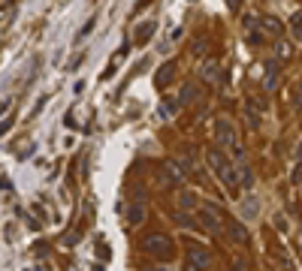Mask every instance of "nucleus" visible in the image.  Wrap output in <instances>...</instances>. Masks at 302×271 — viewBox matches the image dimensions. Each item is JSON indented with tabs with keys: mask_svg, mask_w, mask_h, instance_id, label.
<instances>
[{
	"mask_svg": "<svg viewBox=\"0 0 302 271\" xmlns=\"http://www.w3.org/2000/svg\"><path fill=\"white\" fill-rule=\"evenodd\" d=\"M9 127H12V118H3V121H0V136L9 133Z\"/></svg>",
	"mask_w": 302,
	"mask_h": 271,
	"instance_id": "obj_20",
	"label": "nucleus"
},
{
	"mask_svg": "<svg viewBox=\"0 0 302 271\" xmlns=\"http://www.w3.org/2000/svg\"><path fill=\"white\" fill-rule=\"evenodd\" d=\"M208 262H212L208 250H202V247H191V256H188V265H191V268H208Z\"/></svg>",
	"mask_w": 302,
	"mask_h": 271,
	"instance_id": "obj_5",
	"label": "nucleus"
},
{
	"mask_svg": "<svg viewBox=\"0 0 302 271\" xmlns=\"http://www.w3.org/2000/svg\"><path fill=\"white\" fill-rule=\"evenodd\" d=\"M142 247H145V253H151V256H157V259H169V256H172V238L164 235V232L145 235Z\"/></svg>",
	"mask_w": 302,
	"mask_h": 271,
	"instance_id": "obj_1",
	"label": "nucleus"
},
{
	"mask_svg": "<svg viewBox=\"0 0 302 271\" xmlns=\"http://www.w3.org/2000/svg\"><path fill=\"white\" fill-rule=\"evenodd\" d=\"M218 75H221L218 61H205V67H202V78H205L208 85H215V82H218Z\"/></svg>",
	"mask_w": 302,
	"mask_h": 271,
	"instance_id": "obj_8",
	"label": "nucleus"
},
{
	"mask_svg": "<svg viewBox=\"0 0 302 271\" xmlns=\"http://www.w3.org/2000/svg\"><path fill=\"white\" fill-rule=\"evenodd\" d=\"M278 85V61H266V88L272 91Z\"/></svg>",
	"mask_w": 302,
	"mask_h": 271,
	"instance_id": "obj_9",
	"label": "nucleus"
},
{
	"mask_svg": "<svg viewBox=\"0 0 302 271\" xmlns=\"http://www.w3.org/2000/svg\"><path fill=\"white\" fill-rule=\"evenodd\" d=\"M263 28H269V34H281V24H278V21H275V18H263Z\"/></svg>",
	"mask_w": 302,
	"mask_h": 271,
	"instance_id": "obj_17",
	"label": "nucleus"
},
{
	"mask_svg": "<svg viewBox=\"0 0 302 271\" xmlns=\"http://www.w3.org/2000/svg\"><path fill=\"white\" fill-rule=\"evenodd\" d=\"M169 78H172V64H169V67H164L160 72H157V85H167Z\"/></svg>",
	"mask_w": 302,
	"mask_h": 271,
	"instance_id": "obj_15",
	"label": "nucleus"
},
{
	"mask_svg": "<svg viewBox=\"0 0 302 271\" xmlns=\"http://www.w3.org/2000/svg\"><path fill=\"white\" fill-rule=\"evenodd\" d=\"M94 21H97V18H88V21L82 24V31H79V36H76V39H85V36L91 34V31H94Z\"/></svg>",
	"mask_w": 302,
	"mask_h": 271,
	"instance_id": "obj_16",
	"label": "nucleus"
},
{
	"mask_svg": "<svg viewBox=\"0 0 302 271\" xmlns=\"http://www.w3.org/2000/svg\"><path fill=\"white\" fill-rule=\"evenodd\" d=\"M200 223L208 232H221V223H218V211L215 205H200Z\"/></svg>",
	"mask_w": 302,
	"mask_h": 271,
	"instance_id": "obj_3",
	"label": "nucleus"
},
{
	"mask_svg": "<svg viewBox=\"0 0 302 271\" xmlns=\"http://www.w3.org/2000/svg\"><path fill=\"white\" fill-rule=\"evenodd\" d=\"M164 178H167V184H172V187H178L181 184V175H178V169L169 163V166H164Z\"/></svg>",
	"mask_w": 302,
	"mask_h": 271,
	"instance_id": "obj_10",
	"label": "nucleus"
},
{
	"mask_svg": "<svg viewBox=\"0 0 302 271\" xmlns=\"http://www.w3.org/2000/svg\"><path fill=\"white\" fill-rule=\"evenodd\" d=\"M175 109H178V105H175V100H164L160 115H164V118H172V115H175Z\"/></svg>",
	"mask_w": 302,
	"mask_h": 271,
	"instance_id": "obj_14",
	"label": "nucleus"
},
{
	"mask_svg": "<svg viewBox=\"0 0 302 271\" xmlns=\"http://www.w3.org/2000/svg\"><path fill=\"white\" fill-rule=\"evenodd\" d=\"M230 235H233V241H245V226L242 223H236V220H230Z\"/></svg>",
	"mask_w": 302,
	"mask_h": 271,
	"instance_id": "obj_11",
	"label": "nucleus"
},
{
	"mask_svg": "<svg viewBox=\"0 0 302 271\" xmlns=\"http://www.w3.org/2000/svg\"><path fill=\"white\" fill-rule=\"evenodd\" d=\"M215 136H218V145H227V148L236 142V130L230 121H218L215 124Z\"/></svg>",
	"mask_w": 302,
	"mask_h": 271,
	"instance_id": "obj_4",
	"label": "nucleus"
},
{
	"mask_svg": "<svg viewBox=\"0 0 302 271\" xmlns=\"http://www.w3.org/2000/svg\"><path fill=\"white\" fill-rule=\"evenodd\" d=\"M208 163H212V169L218 172V178H221L230 190H236V169L227 163V157H224L221 151H212V154H208Z\"/></svg>",
	"mask_w": 302,
	"mask_h": 271,
	"instance_id": "obj_2",
	"label": "nucleus"
},
{
	"mask_svg": "<svg viewBox=\"0 0 302 271\" xmlns=\"http://www.w3.org/2000/svg\"><path fill=\"white\" fill-rule=\"evenodd\" d=\"M293 34L302 39V12H296V15H293Z\"/></svg>",
	"mask_w": 302,
	"mask_h": 271,
	"instance_id": "obj_19",
	"label": "nucleus"
},
{
	"mask_svg": "<svg viewBox=\"0 0 302 271\" xmlns=\"http://www.w3.org/2000/svg\"><path fill=\"white\" fill-rule=\"evenodd\" d=\"M181 208H184V211H191V208H200L197 196H194V193H181Z\"/></svg>",
	"mask_w": 302,
	"mask_h": 271,
	"instance_id": "obj_12",
	"label": "nucleus"
},
{
	"mask_svg": "<svg viewBox=\"0 0 302 271\" xmlns=\"http://www.w3.org/2000/svg\"><path fill=\"white\" fill-rule=\"evenodd\" d=\"M151 36H154V21H142V24H136V36H133L136 45H145Z\"/></svg>",
	"mask_w": 302,
	"mask_h": 271,
	"instance_id": "obj_7",
	"label": "nucleus"
},
{
	"mask_svg": "<svg viewBox=\"0 0 302 271\" xmlns=\"http://www.w3.org/2000/svg\"><path fill=\"white\" fill-rule=\"evenodd\" d=\"M200 97V91L194 88V85H184V91H181V102H191V100H197Z\"/></svg>",
	"mask_w": 302,
	"mask_h": 271,
	"instance_id": "obj_13",
	"label": "nucleus"
},
{
	"mask_svg": "<svg viewBox=\"0 0 302 271\" xmlns=\"http://www.w3.org/2000/svg\"><path fill=\"white\" fill-rule=\"evenodd\" d=\"M178 223H181V226H194V217L181 208V211H178Z\"/></svg>",
	"mask_w": 302,
	"mask_h": 271,
	"instance_id": "obj_18",
	"label": "nucleus"
},
{
	"mask_svg": "<svg viewBox=\"0 0 302 271\" xmlns=\"http://www.w3.org/2000/svg\"><path fill=\"white\" fill-rule=\"evenodd\" d=\"M0 190H3V193H12V184H9L6 178H0Z\"/></svg>",
	"mask_w": 302,
	"mask_h": 271,
	"instance_id": "obj_21",
	"label": "nucleus"
},
{
	"mask_svg": "<svg viewBox=\"0 0 302 271\" xmlns=\"http://www.w3.org/2000/svg\"><path fill=\"white\" fill-rule=\"evenodd\" d=\"M142 217H145V199H133V205L127 208V223L136 226V223H142Z\"/></svg>",
	"mask_w": 302,
	"mask_h": 271,
	"instance_id": "obj_6",
	"label": "nucleus"
}]
</instances>
